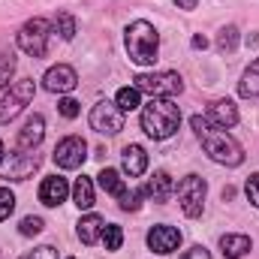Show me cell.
Here are the masks:
<instances>
[{"mask_svg":"<svg viewBox=\"0 0 259 259\" xmlns=\"http://www.w3.org/2000/svg\"><path fill=\"white\" fill-rule=\"evenodd\" d=\"M15 211V193L9 187H0V220H6Z\"/></svg>","mask_w":259,"mask_h":259,"instance_id":"obj_27","label":"cell"},{"mask_svg":"<svg viewBox=\"0 0 259 259\" xmlns=\"http://www.w3.org/2000/svg\"><path fill=\"white\" fill-rule=\"evenodd\" d=\"M58 112H61L64 118H75V115H78V103H75L72 97H64V100L58 103Z\"/></svg>","mask_w":259,"mask_h":259,"instance_id":"obj_33","label":"cell"},{"mask_svg":"<svg viewBox=\"0 0 259 259\" xmlns=\"http://www.w3.org/2000/svg\"><path fill=\"white\" fill-rule=\"evenodd\" d=\"M238 94L247 97V100L259 97V58L250 61V66L244 69V75H241V81H238Z\"/></svg>","mask_w":259,"mask_h":259,"instance_id":"obj_21","label":"cell"},{"mask_svg":"<svg viewBox=\"0 0 259 259\" xmlns=\"http://www.w3.org/2000/svg\"><path fill=\"white\" fill-rule=\"evenodd\" d=\"M175 6H181V9H196V0H175Z\"/></svg>","mask_w":259,"mask_h":259,"instance_id":"obj_35","label":"cell"},{"mask_svg":"<svg viewBox=\"0 0 259 259\" xmlns=\"http://www.w3.org/2000/svg\"><path fill=\"white\" fill-rule=\"evenodd\" d=\"M66 196H69V184H66V178H61V175H49L39 184V202L49 205V208H58Z\"/></svg>","mask_w":259,"mask_h":259,"instance_id":"obj_15","label":"cell"},{"mask_svg":"<svg viewBox=\"0 0 259 259\" xmlns=\"http://www.w3.org/2000/svg\"><path fill=\"white\" fill-rule=\"evenodd\" d=\"M142 196H145V190H127L121 196V208L124 211H139L142 208Z\"/></svg>","mask_w":259,"mask_h":259,"instance_id":"obj_28","label":"cell"},{"mask_svg":"<svg viewBox=\"0 0 259 259\" xmlns=\"http://www.w3.org/2000/svg\"><path fill=\"white\" fill-rule=\"evenodd\" d=\"M91 127L97 130L100 136H118V133L124 130V112L118 109V103L100 100V103L91 109Z\"/></svg>","mask_w":259,"mask_h":259,"instance_id":"obj_9","label":"cell"},{"mask_svg":"<svg viewBox=\"0 0 259 259\" xmlns=\"http://www.w3.org/2000/svg\"><path fill=\"white\" fill-rule=\"evenodd\" d=\"M42 136H46V121H42V115H30L27 121H24V127L18 133V148L21 151H36L39 148V142H42Z\"/></svg>","mask_w":259,"mask_h":259,"instance_id":"obj_13","label":"cell"},{"mask_svg":"<svg viewBox=\"0 0 259 259\" xmlns=\"http://www.w3.org/2000/svg\"><path fill=\"white\" fill-rule=\"evenodd\" d=\"M55 30H58L64 39H72V36H75V18H72L69 12H58V15H55Z\"/></svg>","mask_w":259,"mask_h":259,"instance_id":"obj_25","label":"cell"},{"mask_svg":"<svg viewBox=\"0 0 259 259\" xmlns=\"http://www.w3.org/2000/svg\"><path fill=\"white\" fill-rule=\"evenodd\" d=\"M124 172L130 178H139V175L148 172V154H145L142 145H127L124 148Z\"/></svg>","mask_w":259,"mask_h":259,"instance_id":"obj_17","label":"cell"},{"mask_svg":"<svg viewBox=\"0 0 259 259\" xmlns=\"http://www.w3.org/2000/svg\"><path fill=\"white\" fill-rule=\"evenodd\" d=\"M178 244H181V232H178L175 226H154V229L148 232V247H151L154 253H160V256L175 253Z\"/></svg>","mask_w":259,"mask_h":259,"instance_id":"obj_12","label":"cell"},{"mask_svg":"<svg viewBox=\"0 0 259 259\" xmlns=\"http://www.w3.org/2000/svg\"><path fill=\"white\" fill-rule=\"evenodd\" d=\"M181 127V109L169 100V97H151V103L142 109V130L163 142L169 136H175V130Z\"/></svg>","mask_w":259,"mask_h":259,"instance_id":"obj_2","label":"cell"},{"mask_svg":"<svg viewBox=\"0 0 259 259\" xmlns=\"http://www.w3.org/2000/svg\"><path fill=\"white\" fill-rule=\"evenodd\" d=\"M18 232L27 235V238H30V235H39V232H42V220H39V217H24L21 226H18Z\"/></svg>","mask_w":259,"mask_h":259,"instance_id":"obj_29","label":"cell"},{"mask_svg":"<svg viewBox=\"0 0 259 259\" xmlns=\"http://www.w3.org/2000/svg\"><path fill=\"white\" fill-rule=\"evenodd\" d=\"M172 193H175V181L169 172H154V178L145 184V196H151L154 202H166Z\"/></svg>","mask_w":259,"mask_h":259,"instance_id":"obj_16","label":"cell"},{"mask_svg":"<svg viewBox=\"0 0 259 259\" xmlns=\"http://www.w3.org/2000/svg\"><path fill=\"white\" fill-rule=\"evenodd\" d=\"M103 229H106V220L100 217V214H88V217H81L78 220V238H81V244H97L100 238H103Z\"/></svg>","mask_w":259,"mask_h":259,"instance_id":"obj_18","label":"cell"},{"mask_svg":"<svg viewBox=\"0 0 259 259\" xmlns=\"http://www.w3.org/2000/svg\"><path fill=\"white\" fill-rule=\"evenodd\" d=\"M115 103H118L121 112H133V109L142 106V94H139L136 88H121V91L115 94Z\"/></svg>","mask_w":259,"mask_h":259,"instance_id":"obj_24","label":"cell"},{"mask_svg":"<svg viewBox=\"0 0 259 259\" xmlns=\"http://www.w3.org/2000/svg\"><path fill=\"white\" fill-rule=\"evenodd\" d=\"M244 193H247V199H250V202L259 208V172L247 178V184H244Z\"/></svg>","mask_w":259,"mask_h":259,"instance_id":"obj_32","label":"cell"},{"mask_svg":"<svg viewBox=\"0 0 259 259\" xmlns=\"http://www.w3.org/2000/svg\"><path fill=\"white\" fill-rule=\"evenodd\" d=\"M100 241L106 244V250H118V247H121V241H124V232H121V226L109 223V226L103 229V238H100Z\"/></svg>","mask_w":259,"mask_h":259,"instance_id":"obj_26","label":"cell"},{"mask_svg":"<svg viewBox=\"0 0 259 259\" xmlns=\"http://www.w3.org/2000/svg\"><path fill=\"white\" fill-rule=\"evenodd\" d=\"M205 46H208L205 36H193V49H205Z\"/></svg>","mask_w":259,"mask_h":259,"instance_id":"obj_36","label":"cell"},{"mask_svg":"<svg viewBox=\"0 0 259 259\" xmlns=\"http://www.w3.org/2000/svg\"><path fill=\"white\" fill-rule=\"evenodd\" d=\"M250 247H253V241H250L247 235H238V232L220 238V250H223V256L226 259H241Z\"/></svg>","mask_w":259,"mask_h":259,"instance_id":"obj_19","label":"cell"},{"mask_svg":"<svg viewBox=\"0 0 259 259\" xmlns=\"http://www.w3.org/2000/svg\"><path fill=\"white\" fill-rule=\"evenodd\" d=\"M97 178H100V187H103L106 193L118 196V199L127 193V184H124V178H121V172H118V169H103Z\"/></svg>","mask_w":259,"mask_h":259,"instance_id":"obj_22","label":"cell"},{"mask_svg":"<svg viewBox=\"0 0 259 259\" xmlns=\"http://www.w3.org/2000/svg\"><path fill=\"white\" fill-rule=\"evenodd\" d=\"M49 36H52V24L46 18H30L21 30H18V49L30 58H46L49 52Z\"/></svg>","mask_w":259,"mask_h":259,"instance_id":"obj_6","label":"cell"},{"mask_svg":"<svg viewBox=\"0 0 259 259\" xmlns=\"http://www.w3.org/2000/svg\"><path fill=\"white\" fill-rule=\"evenodd\" d=\"M72 202L78 205V211H91L94 208V181L91 178H75L72 184Z\"/></svg>","mask_w":259,"mask_h":259,"instance_id":"obj_20","label":"cell"},{"mask_svg":"<svg viewBox=\"0 0 259 259\" xmlns=\"http://www.w3.org/2000/svg\"><path fill=\"white\" fill-rule=\"evenodd\" d=\"M124 46H127V55L133 64L151 66L157 61V52H160V33L148 21H133L124 33Z\"/></svg>","mask_w":259,"mask_h":259,"instance_id":"obj_3","label":"cell"},{"mask_svg":"<svg viewBox=\"0 0 259 259\" xmlns=\"http://www.w3.org/2000/svg\"><path fill=\"white\" fill-rule=\"evenodd\" d=\"M190 127L196 130V136L202 139V148H205V154L214 160V163H220V166H241L244 163V151H241V145L226 133V130L214 127L208 118H202V115H193L190 118Z\"/></svg>","mask_w":259,"mask_h":259,"instance_id":"obj_1","label":"cell"},{"mask_svg":"<svg viewBox=\"0 0 259 259\" xmlns=\"http://www.w3.org/2000/svg\"><path fill=\"white\" fill-rule=\"evenodd\" d=\"M12 72H15V61L3 55V58H0V88H6V84H9Z\"/></svg>","mask_w":259,"mask_h":259,"instance_id":"obj_30","label":"cell"},{"mask_svg":"<svg viewBox=\"0 0 259 259\" xmlns=\"http://www.w3.org/2000/svg\"><path fill=\"white\" fill-rule=\"evenodd\" d=\"M88 160V142L81 136H66L55 148V163L61 169H78Z\"/></svg>","mask_w":259,"mask_h":259,"instance_id":"obj_10","label":"cell"},{"mask_svg":"<svg viewBox=\"0 0 259 259\" xmlns=\"http://www.w3.org/2000/svg\"><path fill=\"white\" fill-rule=\"evenodd\" d=\"M136 91L139 94H151V97H175L184 91V78L172 69H163V72H139L133 78Z\"/></svg>","mask_w":259,"mask_h":259,"instance_id":"obj_4","label":"cell"},{"mask_svg":"<svg viewBox=\"0 0 259 259\" xmlns=\"http://www.w3.org/2000/svg\"><path fill=\"white\" fill-rule=\"evenodd\" d=\"M18 259H58V250L52 244H42V247H36V250H30V253H24Z\"/></svg>","mask_w":259,"mask_h":259,"instance_id":"obj_31","label":"cell"},{"mask_svg":"<svg viewBox=\"0 0 259 259\" xmlns=\"http://www.w3.org/2000/svg\"><path fill=\"white\" fill-rule=\"evenodd\" d=\"M0 154H3V142H0Z\"/></svg>","mask_w":259,"mask_h":259,"instance_id":"obj_37","label":"cell"},{"mask_svg":"<svg viewBox=\"0 0 259 259\" xmlns=\"http://www.w3.org/2000/svg\"><path fill=\"white\" fill-rule=\"evenodd\" d=\"M42 157L36 151H12V154H3L0 157V178L6 181H27L36 169H39Z\"/></svg>","mask_w":259,"mask_h":259,"instance_id":"obj_7","label":"cell"},{"mask_svg":"<svg viewBox=\"0 0 259 259\" xmlns=\"http://www.w3.org/2000/svg\"><path fill=\"white\" fill-rule=\"evenodd\" d=\"M75 84H78V75H75L72 66H66V64L52 66V69L42 75V88L52 91V94H69Z\"/></svg>","mask_w":259,"mask_h":259,"instance_id":"obj_11","label":"cell"},{"mask_svg":"<svg viewBox=\"0 0 259 259\" xmlns=\"http://www.w3.org/2000/svg\"><path fill=\"white\" fill-rule=\"evenodd\" d=\"M181 259H211V253H208L205 247H193V250H187Z\"/></svg>","mask_w":259,"mask_h":259,"instance_id":"obj_34","label":"cell"},{"mask_svg":"<svg viewBox=\"0 0 259 259\" xmlns=\"http://www.w3.org/2000/svg\"><path fill=\"white\" fill-rule=\"evenodd\" d=\"M217 49H220L223 55H232V52L238 49V27H235V24H226V27L217 33Z\"/></svg>","mask_w":259,"mask_h":259,"instance_id":"obj_23","label":"cell"},{"mask_svg":"<svg viewBox=\"0 0 259 259\" xmlns=\"http://www.w3.org/2000/svg\"><path fill=\"white\" fill-rule=\"evenodd\" d=\"M175 193H178V205L187 217H199L202 208H205V193H208V184L199 178V175H187L181 178V184H175Z\"/></svg>","mask_w":259,"mask_h":259,"instance_id":"obj_8","label":"cell"},{"mask_svg":"<svg viewBox=\"0 0 259 259\" xmlns=\"http://www.w3.org/2000/svg\"><path fill=\"white\" fill-rule=\"evenodd\" d=\"M208 121L220 130H229L238 124V106L232 100H214L208 106Z\"/></svg>","mask_w":259,"mask_h":259,"instance_id":"obj_14","label":"cell"},{"mask_svg":"<svg viewBox=\"0 0 259 259\" xmlns=\"http://www.w3.org/2000/svg\"><path fill=\"white\" fill-rule=\"evenodd\" d=\"M33 94H36L33 78H18V81H12L9 91H6L3 100H0V124L15 121V118L24 112V106L33 100Z\"/></svg>","mask_w":259,"mask_h":259,"instance_id":"obj_5","label":"cell"}]
</instances>
